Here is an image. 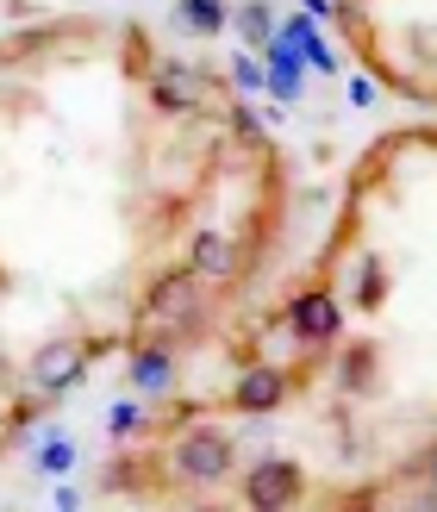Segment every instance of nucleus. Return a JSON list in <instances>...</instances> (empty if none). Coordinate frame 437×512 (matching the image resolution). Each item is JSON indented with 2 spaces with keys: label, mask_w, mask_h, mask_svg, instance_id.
<instances>
[{
  "label": "nucleus",
  "mask_w": 437,
  "mask_h": 512,
  "mask_svg": "<svg viewBox=\"0 0 437 512\" xmlns=\"http://www.w3.org/2000/svg\"><path fill=\"white\" fill-rule=\"evenodd\" d=\"M188 269L207 281V288H231V281H244L250 256H244V244L231 238V232H219V225H200V232L188 238Z\"/></svg>",
  "instance_id": "obj_5"
},
{
  "label": "nucleus",
  "mask_w": 437,
  "mask_h": 512,
  "mask_svg": "<svg viewBox=\"0 0 437 512\" xmlns=\"http://www.w3.org/2000/svg\"><path fill=\"white\" fill-rule=\"evenodd\" d=\"M275 25H281V13L269 7V0H244V7H231V32L244 38V50H263L275 38Z\"/></svg>",
  "instance_id": "obj_14"
},
{
  "label": "nucleus",
  "mask_w": 437,
  "mask_h": 512,
  "mask_svg": "<svg viewBox=\"0 0 437 512\" xmlns=\"http://www.w3.org/2000/svg\"><path fill=\"white\" fill-rule=\"evenodd\" d=\"M0 375H7V356H0Z\"/></svg>",
  "instance_id": "obj_23"
},
{
  "label": "nucleus",
  "mask_w": 437,
  "mask_h": 512,
  "mask_svg": "<svg viewBox=\"0 0 437 512\" xmlns=\"http://www.w3.org/2000/svg\"><path fill=\"white\" fill-rule=\"evenodd\" d=\"M425 488H437V444L425 450Z\"/></svg>",
  "instance_id": "obj_22"
},
{
  "label": "nucleus",
  "mask_w": 437,
  "mask_h": 512,
  "mask_svg": "<svg viewBox=\"0 0 437 512\" xmlns=\"http://www.w3.org/2000/svg\"><path fill=\"white\" fill-rule=\"evenodd\" d=\"M300 13H313L325 25V19H344V0H300Z\"/></svg>",
  "instance_id": "obj_20"
},
{
  "label": "nucleus",
  "mask_w": 437,
  "mask_h": 512,
  "mask_svg": "<svg viewBox=\"0 0 437 512\" xmlns=\"http://www.w3.org/2000/svg\"><path fill=\"white\" fill-rule=\"evenodd\" d=\"M281 32L300 44V57H306V69H313V75H325V82H331V75L344 69V63H338V50L325 44V32H319V19H313V13H281Z\"/></svg>",
  "instance_id": "obj_11"
},
{
  "label": "nucleus",
  "mask_w": 437,
  "mask_h": 512,
  "mask_svg": "<svg viewBox=\"0 0 437 512\" xmlns=\"http://www.w3.org/2000/svg\"><path fill=\"white\" fill-rule=\"evenodd\" d=\"M169 25L182 38H219V32H231V0H175Z\"/></svg>",
  "instance_id": "obj_12"
},
{
  "label": "nucleus",
  "mask_w": 437,
  "mask_h": 512,
  "mask_svg": "<svg viewBox=\"0 0 437 512\" xmlns=\"http://www.w3.org/2000/svg\"><path fill=\"white\" fill-rule=\"evenodd\" d=\"M375 100H381V82H369V75H356V82H350V107H375Z\"/></svg>",
  "instance_id": "obj_19"
},
{
  "label": "nucleus",
  "mask_w": 437,
  "mask_h": 512,
  "mask_svg": "<svg viewBox=\"0 0 437 512\" xmlns=\"http://www.w3.org/2000/svg\"><path fill=\"white\" fill-rule=\"evenodd\" d=\"M138 431H144V400H138V394L113 400V406H107V438H113V444H132Z\"/></svg>",
  "instance_id": "obj_18"
},
{
  "label": "nucleus",
  "mask_w": 437,
  "mask_h": 512,
  "mask_svg": "<svg viewBox=\"0 0 437 512\" xmlns=\"http://www.w3.org/2000/svg\"><path fill=\"white\" fill-rule=\"evenodd\" d=\"M50 506H57V512H75V506H82V494H75V488H69V475L57 481V494H50Z\"/></svg>",
  "instance_id": "obj_21"
},
{
  "label": "nucleus",
  "mask_w": 437,
  "mask_h": 512,
  "mask_svg": "<svg viewBox=\"0 0 437 512\" xmlns=\"http://www.w3.org/2000/svg\"><path fill=\"white\" fill-rule=\"evenodd\" d=\"M150 100H157L169 119L200 113L207 107V75L188 69V63H157V75H150Z\"/></svg>",
  "instance_id": "obj_9"
},
{
  "label": "nucleus",
  "mask_w": 437,
  "mask_h": 512,
  "mask_svg": "<svg viewBox=\"0 0 437 512\" xmlns=\"http://www.w3.org/2000/svg\"><path fill=\"white\" fill-rule=\"evenodd\" d=\"M175 375H182V356H175V338H144L125 356V381H132L138 400H169L175 394Z\"/></svg>",
  "instance_id": "obj_4"
},
{
  "label": "nucleus",
  "mask_w": 437,
  "mask_h": 512,
  "mask_svg": "<svg viewBox=\"0 0 437 512\" xmlns=\"http://www.w3.org/2000/svg\"><path fill=\"white\" fill-rule=\"evenodd\" d=\"M288 331H294L300 350L338 344V338H344V306H338V294H331V288H306V294H294V306H288Z\"/></svg>",
  "instance_id": "obj_6"
},
{
  "label": "nucleus",
  "mask_w": 437,
  "mask_h": 512,
  "mask_svg": "<svg viewBox=\"0 0 437 512\" xmlns=\"http://www.w3.org/2000/svg\"><path fill=\"white\" fill-rule=\"evenodd\" d=\"M350 300L363 306V313H381V300H388V263H381V256H356V269H350Z\"/></svg>",
  "instance_id": "obj_15"
},
{
  "label": "nucleus",
  "mask_w": 437,
  "mask_h": 512,
  "mask_svg": "<svg viewBox=\"0 0 437 512\" xmlns=\"http://www.w3.org/2000/svg\"><path fill=\"white\" fill-rule=\"evenodd\" d=\"M100 356V344H82V338H50V344H38L32 350V388H38V400H63L69 388H82V375H88V363Z\"/></svg>",
  "instance_id": "obj_3"
},
{
  "label": "nucleus",
  "mask_w": 437,
  "mask_h": 512,
  "mask_svg": "<svg viewBox=\"0 0 437 512\" xmlns=\"http://www.w3.org/2000/svg\"><path fill=\"white\" fill-rule=\"evenodd\" d=\"M300 500H306V475L288 456H263V463L244 475V506H256V512H288Z\"/></svg>",
  "instance_id": "obj_7"
},
{
  "label": "nucleus",
  "mask_w": 437,
  "mask_h": 512,
  "mask_svg": "<svg viewBox=\"0 0 437 512\" xmlns=\"http://www.w3.org/2000/svg\"><path fill=\"white\" fill-rule=\"evenodd\" d=\"M238 469V438L225 425H188L169 438V475L182 488H219Z\"/></svg>",
  "instance_id": "obj_2"
},
{
  "label": "nucleus",
  "mask_w": 437,
  "mask_h": 512,
  "mask_svg": "<svg viewBox=\"0 0 437 512\" xmlns=\"http://www.w3.org/2000/svg\"><path fill=\"white\" fill-rule=\"evenodd\" d=\"M369 381H375V350L369 344H350L344 363H338V388L344 394H369Z\"/></svg>",
  "instance_id": "obj_16"
},
{
  "label": "nucleus",
  "mask_w": 437,
  "mask_h": 512,
  "mask_svg": "<svg viewBox=\"0 0 437 512\" xmlns=\"http://www.w3.org/2000/svg\"><path fill=\"white\" fill-rule=\"evenodd\" d=\"M288 394H294V375H288V369L256 363V369L238 375V388H231V406H238V413H281V406H288Z\"/></svg>",
  "instance_id": "obj_10"
},
{
  "label": "nucleus",
  "mask_w": 437,
  "mask_h": 512,
  "mask_svg": "<svg viewBox=\"0 0 437 512\" xmlns=\"http://www.w3.org/2000/svg\"><path fill=\"white\" fill-rule=\"evenodd\" d=\"M75 463H82V450H75L69 431H44V438L32 444V475H44V481H63Z\"/></svg>",
  "instance_id": "obj_13"
},
{
  "label": "nucleus",
  "mask_w": 437,
  "mask_h": 512,
  "mask_svg": "<svg viewBox=\"0 0 437 512\" xmlns=\"http://www.w3.org/2000/svg\"><path fill=\"white\" fill-rule=\"evenodd\" d=\"M207 281H200L194 269H163L157 281L144 288V319H150V331H163V338H194L200 325H207Z\"/></svg>",
  "instance_id": "obj_1"
},
{
  "label": "nucleus",
  "mask_w": 437,
  "mask_h": 512,
  "mask_svg": "<svg viewBox=\"0 0 437 512\" xmlns=\"http://www.w3.org/2000/svg\"><path fill=\"white\" fill-rule=\"evenodd\" d=\"M256 57H263V75H269V94L281 100V107H294V100H306V75H313V69H306V57H300V44H294L288 32H281V25H275V38H269L263 50H256Z\"/></svg>",
  "instance_id": "obj_8"
},
{
  "label": "nucleus",
  "mask_w": 437,
  "mask_h": 512,
  "mask_svg": "<svg viewBox=\"0 0 437 512\" xmlns=\"http://www.w3.org/2000/svg\"><path fill=\"white\" fill-rule=\"evenodd\" d=\"M231 88H238L244 100L269 94V75H263V57H256V50H231Z\"/></svg>",
  "instance_id": "obj_17"
}]
</instances>
